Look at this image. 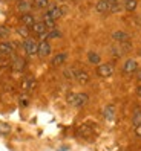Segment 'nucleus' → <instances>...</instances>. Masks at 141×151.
Instances as JSON below:
<instances>
[{
  "mask_svg": "<svg viewBox=\"0 0 141 151\" xmlns=\"http://www.w3.org/2000/svg\"><path fill=\"white\" fill-rule=\"evenodd\" d=\"M87 99H89V98H87L86 93H69L68 95V102L70 105H74V107H77V109L86 105Z\"/></svg>",
  "mask_w": 141,
  "mask_h": 151,
  "instance_id": "f257e3e1",
  "label": "nucleus"
},
{
  "mask_svg": "<svg viewBox=\"0 0 141 151\" xmlns=\"http://www.w3.org/2000/svg\"><path fill=\"white\" fill-rule=\"evenodd\" d=\"M61 15H63V9H61L60 6H51V8H48V11L45 14V20L55 22V20L60 19Z\"/></svg>",
  "mask_w": 141,
  "mask_h": 151,
  "instance_id": "f03ea898",
  "label": "nucleus"
},
{
  "mask_svg": "<svg viewBox=\"0 0 141 151\" xmlns=\"http://www.w3.org/2000/svg\"><path fill=\"white\" fill-rule=\"evenodd\" d=\"M23 47H25V52L28 55H37L39 52V43L32 40V38H26L25 43H23Z\"/></svg>",
  "mask_w": 141,
  "mask_h": 151,
  "instance_id": "7ed1b4c3",
  "label": "nucleus"
},
{
  "mask_svg": "<svg viewBox=\"0 0 141 151\" xmlns=\"http://www.w3.org/2000/svg\"><path fill=\"white\" fill-rule=\"evenodd\" d=\"M97 73H98V76H101V78H108L113 73V66L110 63H103V64H100L98 67H97Z\"/></svg>",
  "mask_w": 141,
  "mask_h": 151,
  "instance_id": "20e7f679",
  "label": "nucleus"
},
{
  "mask_svg": "<svg viewBox=\"0 0 141 151\" xmlns=\"http://www.w3.org/2000/svg\"><path fill=\"white\" fill-rule=\"evenodd\" d=\"M32 31L39 35L41 38H46L48 37V31H46V24L43 22H35L34 26H32Z\"/></svg>",
  "mask_w": 141,
  "mask_h": 151,
  "instance_id": "39448f33",
  "label": "nucleus"
},
{
  "mask_svg": "<svg viewBox=\"0 0 141 151\" xmlns=\"http://www.w3.org/2000/svg\"><path fill=\"white\" fill-rule=\"evenodd\" d=\"M37 54H39L41 58L49 57V54H51V44H49L46 40H43V41L39 43V52H37Z\"/></svg>",
  "mask_w": 141,
  "mask_h": 151,
  "instance_id": "423d86ee",
  "label": "nucleus"
},
{
  "mask_svg": "<svg viewBox=\"0 0 141 151\" xmlns=\"http://www.w3.org/2000/svg\"><path fill=\"white\" fill-rule=\"evenodd\" d=\"M74 76H75V79L80 84H87L89 83V73L87 72H84V70H75V73H74Z\"/></svg>",
  "mask_w": 141,
  "mask_h": 151,
  "instance_id": "0eeeda50",
  "label": "nucleus"
},
{
  "mask_svg": "<svg viewBox=\"0 0 141 151\" xmlns=\"http://www.w3.org/2000/svg\"><path fill=\"white\" fill-rule=\"evenodd\" d=\"M14 50L12 43H8V41H0V55H11Z\"/></svg>",
  "mask_w": 141,
  "mask_h": 151,
  "instance_id": "6e6552de",
  "label": "nucleus"
},
{
  "mask_svg": "<svg viewBox=\"0 0 141 151\" xmlns=\"http://www.w3.org/2000/svg\"><path fill=\"white\" fill-rule=\"evenodd\" d=\"M137 69H138V64L135 60H127L124 63V67H123V70L126 73H134V72H137Z\"/></svg>",
  "mask_w": 141,
  "mask_h": 151,
  "instance_id": "1a4fd4ad",
  "label": "nucleus"
},
{
  "mask_svg": "<svg viewBox=\"0 0 141 151\" xmlns=\"http://www.w3.org/2000/svg\"><path fill=\"white\" fill-rule=\"evenodd\" d=\"M31 9V2L29 0H19V3H17V11H20L23 14H28Z\"/></svg>",
  "mask_w": 141,
  "mask_h": 151,
  "instance_id": "9d476101",
  "label": "nucleus"
},
{
  "mask_svg": "<svg viewBox=\"0 0 141 151\" xmlns=\"http://www.w3.org/2000/svg\"><path fill=\"white\" fill-rule=\"evenodd\" d=\"M22 23H23V26H26V28H32L34 26V23H35V19H34V15L32 14H23L22 15Z\"/></svg>",
  "mask_w": 141,
  "mask_h": 151,
  "instance_id": "9b49d317",
  "label": "nucleus"
},
{
  "mask_svg": "<svg viewBox=\"0 0 141 151\" xmlns=\"http://www.w3.org/2000/svg\"><path fill=\"white\" fill-rule=\"evenodd\" d=\"M95 8L98 12H108L109 11V0H98Z\"/></svg>",
  "mask_w": 141,
  "mask_h": 151,
  "instance_id": "f8f14e48",
  "label": "nucleus"
},
{
  "mask_svg": "<svg viewBox=\"0 0 141 151\" xmlns=\"http://www.w3.org/2000/svg\"><path fill=\"white\" fill-rule=\"evenodd\" d=\"M103 114H104V118L108 121H112L113 118H115V107H113V105H108V107L104 109Z\"/></svg>",
  "mask_w": 141,
  "mask_h": 151,
  "instance_id": "ddd939ff",
  "label": "nucleus"
},
{
  "mask_svg": "<svg viewBox=\"0 0 141 151\" xmlns=\"http://www.w3.org/2000/svg\"><path fill=\"white\" fill-rule=\"evenodd\" d=\"M66 58H68V55L66 54H57L54 58H52V66H61L66 61Z\"/></svg>",
  "mask_w": 141,
  "mask_h": 151,
  "instance_id": "4468645a",
  "label": "nucleus"
},
{
  "mask_svg": "<svg viewBox=\"0 0 141 151\" xmlns=\"http://www.w3.org/2000/svg\"><path fill=\"white\" fill-rule=\"evenodd\" d=\"M112 38L113 40H117V41H126L127 38H129V35L126 34V32H123V31H115V32H113L112 34Z\"/></svg>",
  "mask_w": 141,
  "mask_h": 151,
  "instance_id": "2eb2a0df",
  "label": "nucleus"
},
{
  "mask_svg": "<svg viewBox=\"0 0 141 151\" xmlns=\"http://www.w3.org/2000/svg\"><path fill=\"white\" fill-rule=\"evenodd\" d=\"M137 6H138V2L137 0H124V8L127 11H135L137 9Z\"/></svg>",
  "mask_w": 141,
  "mask_h": 151,
  "instance_id": "dca6fc26",
  "label": "nucleus"
},
{
  "mask_svg": "<svg viewBox=\"0 0 141 151\" xmlns=\"http://www.w3.org/2000/svg\"><path fill=\"white\" fill-rule=\"evenodd\" d=\"M87 60H89L91 63H94V64H98L100 63V55L95 54V52H89V54H87Z\"/></svg>",
  "mask_w": 141,
  "mask_h": 151,
  "instance_id": "f3484780",
  "label": "nucleus"
},
{
  "mask_svg": "<svg viewBox=\"0 0 141 151\" xmlns=\"http://www.w3.org/2000/svg\"><path fill=\"white\" fill-rule=\"evenodd\" d=\"M35 8H49V0H34Z\"/></svg>",
  "mask_w": 141,
  "mask_h": 151,
  "instance_id": "a211bd4d",
  "label": "nucleus"
},
{
  "mask_svg": "<svg viewBox=\"0 0 141 151\" xmlns=\"http://www.w3.org/2000/svg\"><path fill=\"white\" fill-rule=\"evenodd\" d=\"M134 125L137 127V125H141V110H135V113H134Z\"/></svg>",
  "mask_w": 141,
  "mask_h": 151,
  "instance_id": "6ab92c4d",
  "label": "nucleus"
},
{
  "mask_svg": "<svg viewBox=\"0 0 141 151\" xmlns=\"http://www.w3.org/2000/svg\"><path fill=\"white\" fill-rule=\"evenodd\" d=\"M118 11V0H109V12Z\"/></svg>",
  "mask_w": 141,
  "mask_h": 151,
  "instance_id": "aec40b11",
  "label": "nucleus"
},
{
  "mask_svg": "<svg viewBox=\"0 0 141 151\" xmlns=\"http://www.w3.org/2000/svg\"><path fill=\"white\" fill-rule=\"evenodd\" d=\"M12 69H14V70H23V69H25V63H23L22 60L17 58V60L14 61V64H12Z\"/></svg>",
  "mask_w": 141,
  "mask_h": 151,
  "instance_id": "412c9836",
  "label": "nucleus"
},
{
  "mask_svg": "<svg viewBox=\"0 0 141 151\" xmlns=\"http://www.w3.org/2000/svg\"><path fill=\"white\" fill-rule=\"evenodd\" d=\"M8 35H9V29H8L6 26H0V40L6 38Z\"/></svg>",
  "mask_w": 141,
  "mask_h": 151,
  "instance_id": "4be33fe9",
  "label": "nucleus"
},
{
  "mask_svg": "<svg viewBox=\"0 0 141 151\" xmlns=\"http://www.w3.org/2000/svg\"><path fill=\"white\" fill-rule=\"evenodd\" d=\"M58 37H61V32L57 29H52L48 32V38H58Z\"/></svg>",
  "mask_w": 141,
  "mask_h": 151,
  "instance_id": "5701e85b",
  "label": "nucleus"
},
{
  "mask_svg": "<svg viewBox=\"0 0 141 151\" xmlns=\"http://www.w3.org/2000/svg\"><path fill=\"white\" fill-rule=\"evenodd\" d=\"M19 34L22 35V37H28L29 35V31H28V28H26V26H22V28H19Z\"/></svg>",
  "mask_w": 141,
  "mask_h": 151,
  "instance_id": "b1692460",
  "label": "nucleus"
},
{
  "mask_svg": "<svg viewBox=\"0 0 141 151\" xmlns=\"http://www.w3.org/2000/svg\"><path fill=\"white\" fill-rule=\"evenodd\" d=\"M31 86H32V78H26L23 81V88L28 90V88H31Z\"/></svg>",
  "mask_w": 141,
  "mask_h": 151,
  "instance_id": "393cba45",
  "label": "nucleus"
},
{
  "mask_svg": "<svg viewBox=\"0 0 141 151\" xmlns=\"http://www.w3.org/2000/svg\"><path fill=\"white\" fill-rule=\"evenodd\" d=\"M135 133H137L138 136H141V125H137L135 127Z\"/></svg>",
  "mask_w": 141,
  "mask_h": 151,
  "instance_id": "a878e982",
  "label": "nucleus"
},
{
  "mask_svg": "<svg viewBox=\"0 0 141 151\" xmlns=\"http://www.w3.org/2000/svg\"><path fill=\"white\" fill-rule=\"evenodd\" d=\"M137 92H138V96L141 98V86H138V88H137Z\"/></svg>",
  "mask_w": 141,
  "mask_h": 151,
  "instance_id": "bb28decb",
  "label": "nucleus"
},
{
  "mask_svg": "<svg viewBox=\"0 0 141 151\" xmlns=\"http://www.w3.org/2000/svg\"><path fill=\"white\" fill-rule=\"evenodd\" d=\"M138 79H140V81H141V70H140V72H138Z\"/></svg>",
  "mask_w": 141,
  "mask_h": 151,
  "instance_id": "cd10ccee",
  "label": "nucleus"
}]
</instances>
